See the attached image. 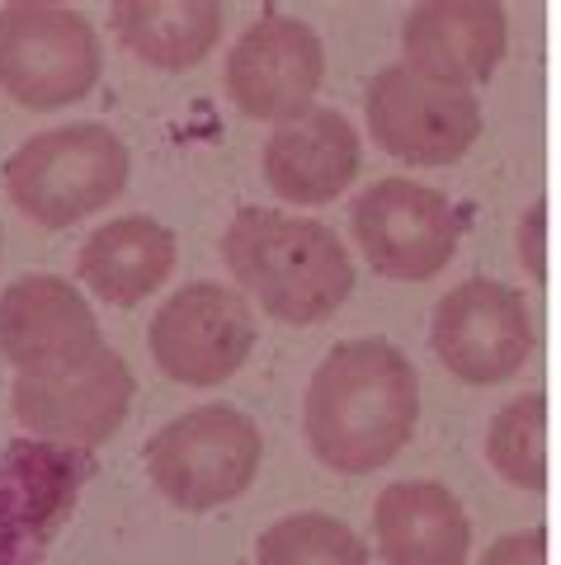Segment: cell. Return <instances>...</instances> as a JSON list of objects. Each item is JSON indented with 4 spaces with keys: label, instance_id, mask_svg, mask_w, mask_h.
Listing matches in <instances>:
<instances>
[{
    "label": "cell",
    "instance_id": "20",
    "mask_svg": "<svg viewBox=\"0 0 561 565\" xmlns=\"http://www.w3.org/2000/svg\"><path fill=\"white\" fill-rule=\"evenodd\" d=\"M255 565H373V556L345 519L303 509L260 533Z\"/></svg>",
    "mask_w": 561,
    "mask_h": 565
},
{
    "label": "cell",
    "instance_id": "22",
    "mask_svg": "<svg viewBox=\"0 0 561 565\" xmlns=\"http://www.w3.org/2000/svg\"><path fill=\"white\" fill-rule=\"evenodd\" d=\"M481 565H548V527H523V533H505L500 542L486 546Z\"/></svg>",
    "mask_w": 561,
    "mask_h": 565
},
{
    "label": "cell",
    "instance_id": "16",
    "mask_svg": "<svg viewBox=\"0 0 561 565\" xmlns=\"http://www.w3.org/2000/svg\"><path fill=\"white\" fill-rule=\"evenodd\" d=\"M382 565H463L472 523L463 500L440 481H392L373 504Z\"/></svg>",
    "mask_w": 561,
    "mask_h": 565
},
{
    "label": "cell",
    "instance_id": "3",
    "mask_svg": "<svg viewBox=\"0 0 561 565\" xmlns=\"http://www.w3.org/2000/svg\"><path fill=\"white\" fill-rule=\"evenodd\" d=\"M128 147L104 122H62L33 132L6 161L10 203L39 226H62L95 217L128 184Z\"/></svg>",
    "mask_w": 561,
    "mask_h": 565
},
{
    "label": "cell",
    "instance_id": "12",
    "mask_svg": "<svg viewBox=\"0 0 561 565\" xmlns=\"http://www.w3.org/2000/svg\"><path fill=\"white\" fill-rule=\"evenodd\" d=\"M104 349L91 302L62 274H24L0 292V353L14 377H47Z\"/></svg>",
    "mask_w": 561,
    "mask_h": 565
},
{
    "label": "cell",
    "instance_id": "19",
    "mask_svg": "<svg viewBox=\"0 0 561 565\" xmlns=\"http://www.w3.org/2000/svg\"><path fill=\"white\" fill-rule=\"evenodd\" d=\"M486 462L515 490H548V396L505 401L486 424Z\"/></svg>",
    "mask_w": 561,
    "mask_h": 565
},
{
    "label": "cell",
    "instance_id": "21",
    "mask_svg": "<svg viewBox=\"0 0 561 565\" xmlns=\"http://www.w3.org/2000/svg\"><path fill=\"white\" fill-rule=\"evenodd\" d=\"M519 264L533 282H548V199H538L519 222Z\"/></svg>",
    "mask_w": 561,
    "mask_h": 565
},
{
    "label": "cell",
    "instance_id": "4",
    "mask_svg": "<svg viewBox=\"0 0 561 565\" xmlns=\"http://www.w3.org/2000/svg\"><path fill=\"white\" fill-rule=\"evenodd\" d=\"M260 457H265V438L255 419L218 401L174 415L142 448L151 486L184 514H208L245 494L260 471Z\"/></svg>",
    "mask_w": 561,
    "mask_h": 565
},
{
    "label": "cell",
    "instance_id": "2",
    "mask_svg": "<svg viewBox=\"0 0 561 565\" xmlns=\"http://www.w3.org/2000/svg\"><path fill=\"white\" fill-rule=\"evenodd\" d=\"M222 264L260 311L284 326H321L354 292V259L317 217L236 207L222 232Z\"/></svg>",
    "mask_w": 561,
    "mask_h": 565
},
{
    "label": "cell",
    "instance_id": "9",
    "mask_svg": "<svg viewBox=\"0 0 561 565\" xmlns=\"http://www.w3.org/2000/svg\"><path fill=\"white\" fill-rule=\"evenodd\" d=\"M434 359L467 386L515 377L533 353V316L523 292L496 278H467L448 288L430 321Z\"/></svg>",
    "mask_w": 561,
    "mask_h": 565
},
{
    "label": "cell",
    "instance_id": "6",
    "mask_svg": "<svg viewBox=\"0 0 561 565\" xmlns=\"http://www.w3.org/2000/svg\"><path fill=\"white\" fill-rule=\"evenodd\" d=\"M260 321L245 292L226 282H184L166 297V307L151 316L147 344L156 367L180 386H222L236 377L255 353Z\"/></svg>",
    "mask_w": 561,
    "mask_h": 565
},
{
    "label": "cell",
    "instance_id": "1",
    "mask_svg": "<svg viewBox=\"0 0 561 565\" xmlns=\"http://www.w3.org/2000/svg\"><path fill=\"white\" fill-rule=\"evenodd\" d=\"M420 377L392 340H340L317 363L303 396V434L311 457L336 476L388 467L415 438Z\"/></svg>",
    "mask_w": 561,
    "mask_h": 565
},
{
    "label": "cell",
    "instance_id": "17",
    "mask_svg": "<svg viewBox=\"0 0 561 565\" xmlns=\"http://www.w3.org/2000/svg\"><path fill=\"white\" fill-rule=\"evenodd\" d=\"M174 232L156 217H109L81 245L76 278L109 307H137L174 274Z\"/></svg>",
    "mask_w": 561,
    "mask_h": 565
},
{
    "label": "cell",
    "instance_id": "15",
    "mask_svg": "<svg viewBox=\"0 0 561 565\" xmlns=\"http://www.w3.org/2000/svg\"><path fill=\"white\" fill-rule=\"evenodd\" d=\"M363 161V141L340 109H311L303 118L274 128L265 151H260V170H265L269 189L293 207H321L354 184Z\"/></svg>",
    "mask_w": 561,
    "mask_h": 565
},
{
    "label": "cell",
    "instance_id": "5",
    "mask_svg": "<svg viewBox=\"0 0 561 565\" xmlns=\"http://www.w3.org/2000/svg\"><path fill=\"white\" fill-rule=\"evenodd\" d=\"M104 43L81 10L52 0H14L0 10V90L20 109L47 114L99 85Z\"/></svg>",
    "mask_w": 561,
    "mask_h": 565
},
{
    "label": "cell",
    "instance_id": "11",
    "mask_svg": "<svg viewBox=\"0 0 561 565\" xmlns=\"http://www.w3.org/2000/svg\"><path fill=\"white\" fill-rule=\"evenodd\" d=\"M326 76V47L317 39V29L293 20V14H265L260 24H251L226 52V95L232 104L255 118V122H284L303 118L317 109V90Z\"/></svg>",
    "mask_w": 561,
    "mask_h": 565
},
{
    "label": "cell",
    "instance_id": "8",
    "mask_svg": "<svg viewBox=\"0 0 561 565\" xmlns=\"http://www.w3.org/2000/svg\"><path fill=\"white\" fill-rule=\"evenodd\" d=\"M349 232L368 269L396 282L440 278L458 255V212L440 189L415 180H378L349 207Z\"/></svg>",
    "mask_w": 561,
    "mask_h": 565
},
{
    "label": "cell",
    "instance_id": "14",
    "mask_svg": "<svg viewBox=\"0 0 561 565\" xmlns=\"http://www.w3.org/2000/svg\"><path fill=\"white\" fill-rule=\"evenodd\" d=\"M510 24L496 0H425L401 24V52L420 76L472 90L496 76Z\"/></svg>",
    "mask_w": 561,
    "mask_h": 565
},
{
    "label": "cell",
    "instance_id": "10",
    "mask_svg": "<svg viewBox=\"0 0 561 565\" xmlns=\"http://www.w3.org/2000/svg\"><path fill=\"white\" fill-rule=\"evenodd\" d=\"M137 396V377L118 353L104 344L91 359H81L47 377H14V419L33 438L57 448H99L128 419Z\"/></svg>",
    "mask_w": 561,
    "mask_h": 565
},
{
    "label": "cell",
    "instance_id": "18",
    "mask_svg": "<svg viewBox=\"0 0 561 565\" xmlns=\"http://www.w3.org/2000/svg\"><path fill=\"white\" fill-rule=\"evenodd\" d=\"M114 39L156 71H194L222 43L218 0H118Z\"/></svg>",
    "mask_w": 561,
    "mask_h": 565
},
{
    "label": "cell",
    "instance_id": "13",
    "mask_svg": "<svg viewBox=\"0 0 561 565\" xmlns=\"http://www.w3.org/2000/svg\"><path fill=\"white\" fill-rule=\"evenodd\" d=\"M81 467L72 448L14 438L0 452V565H39L57 527L72 519Z\"/></svg>",
    "mask_w": 561,
    "mask_h": 565
},
{
    "label": "cell",
    "instance_id": "7",
    "mask_svg": "<svg viewBox=\"0 0 561 565\" xmlns=\"http://www.w3.org/2000/svg\"><path fill=\"white\" fill-rule=\"evenodd\" d=\"M363 118L378 147L406 166H453L481 137V99L420 76L406 62L368 81Z\"/></svg>",
    "mask_w": 561,
    "mask_h": 565
}]
</instances>
